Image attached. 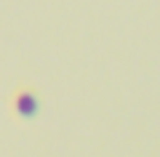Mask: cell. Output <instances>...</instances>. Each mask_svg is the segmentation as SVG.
I'll use <instances>...</instances> for the list:
<instances>
[{"label": "cell", "mask_w": 160, "mask_h": 157, "mask_svg": "<svg viewBox=\"0 0 160 157\" xmlns=\"http://www.w3.org/2000/svg\"><path fill=\"white\" fill-rule=\"evenodd\" d=\"M16 109L24 117H32V115L38 112V99H35L32 93H19L16 96Z\"/></svg>", "instance_id": "obj_1"}]
</instances>
